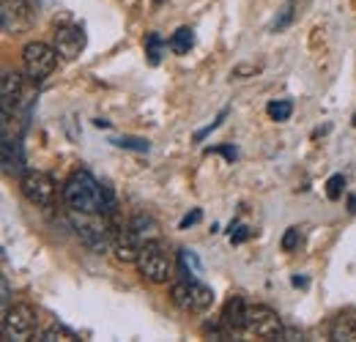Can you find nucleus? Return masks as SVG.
I'll return each instance as SVG.
<instances>
[{
  "label": "nucleus",
  "mask_w": 356,
  "mask_h": 342,
  "mask_svg": "<svg viewBox=\"0 0 356 342\" xmlns=\"http://www.w3.org/2000/svg\"><path fill=\"white\" fill-rule=\"evenodd\" d=\"M247 301L238 293H230V299L225 301L222 307V323L227 326V332H244L247 329Z\"/></svg>",
  "instance_id": "f8f14e48"
},
{
  "label": "nucleus",
  "mask_w": 356,
  "mask_h": 342,
  "mask_svg": "<svg viewBox=\"0 0 356 342\" xmlns=\"http://www.w3.org/2000/svg\"><path fill=\"white\" fill-rule=\"evenodd\" d=\"M206 154H225V156H227L230 162L236 159V148H230V145H222V148H209Z\"/></svg>",
  "instance_id": "cd10ccee"
},
{
  "label": "nucleus",
  "mask_w": 356,
  "mask_h": 342,
  "mask_svg": "<svg viewBox=\"0 0 356 342\" xmlns=\"http://www.w3.org/2000/svg\"><path fill=\"white\" fill-rule=\"evenodd\" d=\"M225 118H227V107H225L222 113H220V115H217V118H214V121H211V124H209V127H206V129H200V131H195V140H197V142H200V140H206V137H209V134H211L214 129H220V127H222V121H225Z\"/></svg>",
  "instance_id": "b1692460"
},
{
  "label": "nucleus",
  "mask_w": 356,
  "mask_h": 342,
  "mask_svg": "<svg viewBox=\"0 0 356 342\" xmlns=\"http://www.w3.org/2000/svg\"><path fill=\"white\" fill-rule=\"evenodd\" d=\"M329 337L337 342H356V312H340L329 329Z\"/></svg>",
  "instance_id": "4468645a"
},
{
  "label": "nucleus",
  "mask_w": 356,
  "mask_h": 342,
  "mask_svg": "<svg viewBox=\"0 0 356 342\" xmlns=\"http://www.w3.org/2000/svg\"><path fill=\"white\" fill-rule=\"evenodd\" d=\"M55 49L63 55V58H77L83 49H86V33L83 28L77 25H60L55 28Z\"/></svg>",
  "instance_id": "9b49d317"
},
{
  "label": "nucleus",
  "mask_w": 356,
  "mask_h": 342,
  "mask_svg": "<svg viewBox=\"0 0 356 342\" xmlns=\"http://www.w3.org/2000/svg\"><path fill=\"white\" fill-rule=\"evenodd\" d=\"M162 47H165V42H162L159 33H148V36H145V55H148V63H151V66H159V60H162Z\"/></svg>",
  "instance_id": "6ab92c4d"
},
{
  "label": "nucleus",
  "mask_w": 356,
  "mask_h": 342,
  "mask_svg": "<svg viewBox=\"0 0 356 342\" xmlns=\"http://www.w3.org/2000/svg\"><path fill=\"white\" fill-rule=\"evenodd\" d=\"M140 236L132 225L129 227H113V247L110 252H115V260L118 263H137V255H140Z\"/></svg>",
  "instance_id": "9d476101"
},
{
  "label": "nucleus",
  "mask_w": 356,
  "mask_h": 342,
  "mask_svg": "<svg viewBox=\"0 0 356 342\" xmlns=\"http://www.w3.org/2000/svg\"><path fill=\"white\" fill-rule=\"evenodd\" d=\"M137 271L143 274V279L162 285L173 277V260L159 241H145L140 247V255H137Z\"/></svg>",
  "instance_id": "7ed1b4c3"
},
{
  "label": "nucleus",
  "mask_w": 356,
  "mask_h": 342,
  "mask_svg": "<svg viewBox=\"0 0 356 342\" xmlns=\"http://www.w3.org/2000/svg\"><path fill=\"white\" fill-rule=\"evenodd\" d=\"M178 266H181V274H184V277H192V279H197V274L203 271L200 257L195 255L192 250H181V252H178Z\"/></svg>",
  "instance_id": "dca6fc26"
},
{
  "label": "nucleus",
  "mask_w": 356,
  "mask_h": 342,
  "mask_svg": "<svg viewBox=\"0 0 356 342\" xmlns=\"http://www.w3.org/2000/svg\"><path fill=\"white\" fill-rule=\"evenodd\" d=\"M93 124H96V127H99V129H107V127H110V121H104V118H96Z\"/></svg>",
  "instance_id": "7c9ffc66"
},
{
  "label": "nucleus",
  "mask_w": 356,
  "mask_h": 342,
  "mask_svg": "<svg viewBox=\"0 0 356 342\" xmlns=\"http://www.w3.org/2000/svg\"><path fill=\"white\" fill-rule=\"evenodd\" d=\"M280 340H302V332H296V329H285Z\"/></svg>",
  "instance_id": "c85d7f7f"
},
{
  "label": "nucleus",
  "mask_w": 356,
  "mask_h": 342,
  "mask_svg": "<svg viewBox=\"0 0 356 342\" xmlns=\"http://www.w3.org/2000/svg\"><path fill=\"white\" fill-rule=\"evenodd\" d=\"M170 299L181 312H206L214 304V291L192 277H184L170 288Z\"/></svg>",
  "instance_id": "423d86ee"
},
{
  "label": "nucleus",
  "mask_w": 356,
  "mask_h": 342,
  "mask_svg": "<svg viewBox=\"0 0 356 342\" xmlns=\"http://www.w3.org/2000/svg\"><path fill=\"white\" fill-rule=\"evenodd\" d=\"M299 244H302V227H288L282 236V250L293 252V250H299Z\"/></svg>",
  "instance_id": "4be33fe9"
},
{
  "label": "nucleus",
  "mask_w": 356,
  "mask_h": 342,
  "mask_svg": "<svg viewBox=\"0 0 356 342\" xmlns=\"http://www.w3.org/2000/svg\"><path fill=\"white\" fill-rule=\"evenodd\" d=\"M348 211H356V197H354V195L348 197Z\"/></svg>",
  "instance_id": "2f4dec72"
},
{
  "label": "nucleus",
  "mask_w": 356,
  "mask_h": 342,
  "mask_svg": "<svg viewBox=\"0 0 356 342\" xmlns=\"http://www.w3.org/2000/svg\"><path fill=\"white\" fill-rule=\"evenodd\" d=\"M58 55H60V52L44 42L25 44V47H22V69H25L28 80H31V83L47 80V77L55 72V66H58Z\"/></svg>",
  "instance_id": "39448f33"
},
{
  "label": "nucleus",
  "mask_w": 356,
  "mask_h": 342,
  "mask_svg": "<svg viewBox=\"0 0 356 342\" xmlns=\"http://www.w3.org/2000/svg\"><path fill=\"white\" fill-rule=\"evenodd\" d=\"M343 186H346V178H343V175H332V178L326 181V195H329V200H340Z\"/></svg>",
  "instance_id": "5701e85b"
},
{
  "label": "nucleus",
  "mask_w": 356,
  "mask_h": 342,
  "mask_svg": "<svg viewBox=\"0 0 356 342\" xmlns=\"http://www.w3.org/2000/svg\"><path fill=\"white\" fill-rule=\"evenodd\" d=\"M63 200L69 209L74 211H86V214H113L115 203L107 186H102L88 170H77L69 175V181L63 184Z\"/></svg>",
  "instance_id": "f257e3e1"
},
{
  "label": "nucleus",
  "mask_w": 356,
  "mask_h": 342,
  "mask_svg": "<svg viewBox=\"0 0 356 342\" xmlns=\"http://www.w3.org/2000/svg\"><path fill=\"white\" fill-rule=\"evenodd\" d=\"M250 238V227H236V233L230 230V244H241Z\"/></svg>",
  "instance_id": "a878e982"
},
{
  "label": "nucleus",
  "mask_w": 356,
  "mask_h": 342,
  "mask_svg": "<svg viewBox=\"0 0 356 342\" xmlns=\"http://www.w3.org/2000/svg\"><path fill=\"white\" fill-rule=\"evenodd\" d=\"M258 72H261V66H236L233 69V77L236 80H244L247 74H258Z\"/></svg>",
  "instance_id": "393cba45"
},
{
  "label": "nucleus",
  "mask_w": 356,
  "mask_h": 342,
  "mask_svg": "<svg viewBox=\"0 0 356 342\" xmlns=\"http://www.w3.org/2000/svg\"><path fill=\"white\" fill-rule=\"evenodd\" d=\"M39 329V315L31 304H14L3 309V337L8 342L33 340Z\"/></svg>",
  "instance_id": "20e7f679"
},
{
  "label": "nucleus",
  "mask_w": 356,
  "mask_h": 342,
  "mask_svg": "<svg viewBox=\"0 0 356 342\" xmlns=\"http://www.w3.org/2000/svg\"><path fill=\"white\" fill-rule=\"evenodd\" d=\"M293 285L296 288H307V277H293Z\"/></svg>",
  "instance_id": "c756f323"
},
{
  "label": "nucleus",
  "mask_w": 356,
  "mask_h": 342,
  "mask_svg": "<svg viewBox=\"0 0 356 342\" xmlns=\"http://www.w3.org/2000/svg\"><path fill=\"white\" fill-rule=\"evenodd\" d=\"M33 340L36 342H74V340H80V337H77L72 329H66V326H49V329L36 332Z\"/></svg>",
  "instance_id": "2eb2a0df"
},
{
  "label": "nucleus",
  "mask_w": 356,
  "mask_h": 342,
  "mask_svg": "<svg viewBox=\"0 0 356 342\" xmlns=\"http://www.w3.org/2000/svg\"><path fill=\"white\" fill-rule=\"evenodd\" d=\"M102 216L104 214H86V211H74V209L69 214L77 238L96 255H104L113 247V227Z\"/></svg>",
  "instance_id": "f03ea898"
},
{
  "label": "nucleus",
  "mask_w": 356,
  "mask_h": 342,
  "mask_svg": "<svg viewBox=\"0 0 356 342\" xmlns=\"http://www.w3.org/2000/svg\"><path fill=\"white\" fill-rule=\"evenodd\" d=\"M3 172L6 175H22L25 156H22V140L19 137H3Z\"/></svg>",
  "instance_id": "ddd939ff"
},
{
  "label": "nucleus",
  "mask_w": 356,
  "mask_h": 342,
  "mask_svg": "<svg viewBox=\"0 0 356 342\" xmlns=\"http://www.w3.org/2000/svg\"><path fill=\"white\" fill-rule=\"evenodd\" d=\"M33 19H36V11L28 0H3V6H0L3 33H8V36L25 33L33 28Z\"/></svg>",
  "instance_id": "6e6552de"
},
{
  "label": "nucleus",
  "mask_w": 356,
  "mask_h": 342,
  "mask_svg": "<svg viewBox=\"0 0 356 342\" xmlns=\"http://www.w3.org/2000/svg\"><path fill=\"white\" fill-rule=\"evenodd\" d=\"M293 8H296V0H288V3L280 8V17L271 22V31H274V33H277V31H282V28L293 19Z\"/></svg>",
  "instance_id": "412c9836"
},
{
  "label": "nucleus",
  "mask_w": 356,
  "mask_h": 342,
  "mask_svg": "<svg viewBox=\"0 0 356 342\" xmlns=\"http://www.w3.org/2000/svg\"><path fill=\"white\" fill-rule=\"evenodd\" d=\"M266 113H268V118H271V121L282 124V121H288V118H291V113H293V104H291L288 99H277V101H268Z\"/></svg>",
  "instance_id": "a211bd4d"
},
{
  "label": "nucleus",
  "mask_w": 356,
  "mask_h": 342,
  "mask_svg": "<svg viewBox=\"0 0 356 342\" xmlns=\"http://www.w3.org/2000/svg\"><path fill=\"white\" fill-rule=\"evenodd\" d=\"M113 145H118V148H129V151H140V154H145L151 145H148V140H143V137H115V140H110Z\"/></svg>",
  "instance_id": "aec40b11"
},
{
  "label": "nucleus",
  "mask_w": 356,
  "mask_h": 342,
  "mask_svg": "<svg viewBox=\"0 0 356 342\" xmlns=\"http://www.w3.org/2000/svg\"><path fill=\"white\" fill-rule=\"evenodd\" d=\"M200 209H195V211H192V214H186L184 216V219H181V225H178V227H181V230H186V227H189V225H195V222H200Z\"/></svg>",
  "instance_id": "bb28decb"
},
{
  "label": "nucleus",
  "mask_w": 356,
  "mask_h": 342,
  "mask_svg": "<svg viewBox=\"0 0 356 342\" xmlns=\"http://www.w3.org/2000/svg\"><path fill=\"white\" fill-rule=\"evenodd\" d=\"M195 47V31L192 28H178L176 33H173V39H170V49L178 52V55H186L189 49Z\"/></svg>",
  "instance_id": "f3484780"
},
{
  "label": "nucleus",
  "mask_w": 356,
  "mask_h": 342,
  "mask_svg": "<svg viewBox=\"0 0 356 342\" xmlns=\"http://www.w3.org/2000/svg\"><path fill=\"white\" fill-rule=\"evenodd\" d=\"M19 189L28 203L33 206H49L55 197V181L42 170H25L19 175Z\"/></svg>",
  "instance_id": "1a4fd4ad"
},
{
  "label": "nucleus",
  "mask_w": 356,
  "mask_h": 342,
  "mask_svg": "<svg viewBox=\"0 0 356 342\" xmlns=\"http://www.w3.org/2000/svg\"><path fill=\"white\" fill-rule=\"evenodd\" d=\"M244 332L250 337H258V340H280L282 332H285V323L271 307L255 304V307L247 309V329Z\"/></svg>",
  "instance_id": "0eeeda50"
}]
</instances>
